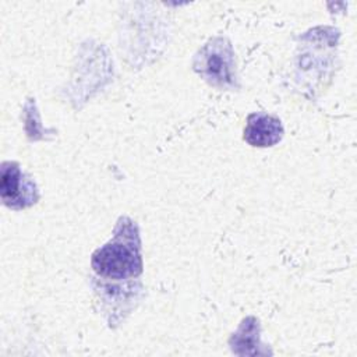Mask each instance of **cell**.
Wrapping results in <instances>:
<instances>
[{"instance_id":"6da1fadb","label":"cell","mask_w":357,"mask_h":357,"mask_svg":"<svg viewBox=\"0 0 357 357\" xmlns=\"http://www.w3.org/2000/svg\"><path fill=\"white\" fill-rule=\"evenodd\" d=\"M91 266L102 287L121 289L124 282L131 290H138L134 282L139 283L142 273L141 240L135 222L121 216L114 227V234L105 245L98 248L91 258Z\"/></svg>"},{"instance_id":"7a4b0ae2","label":"cell","mask_w":357,"mask_h":357,"mask_svg":"<svg viewBox=\"0 0 357 357\" xmlns=\"http://www.w3.org/2000/svg\"><path fill=\"white\" fill-rule=\"evenodd\" d=\"M192 67L209 85L219 89H237L236 59L231 43L226 38L209 39L195 54Z\"/></svg>"},{"instance_id":"3957f363","label":"cell","mask_w":357,"mask_h":357,"mask_svg":"<svg viewBox=\"0 0 357 357\" xmlns=\"http://www.w3.org/2000/svg\"><path fill=\"white\" fill-rule=\"evenodd\" d=\"M0 197L6 206L24 209L33 205L39 194L35 181L20 169L18 163L4 162L0 170Z\"/></svg>"},{"instance_id":"277c9868","label":"cell","mask_w":357,"mask_h":357,"mask_svg":"<svg viewBox=\"0 0 357 357\" xmlns=\"http://www.w3.org/2000/svg\"><path fill=\"white\" fill-rule=\"evenodd\" d=\"M283 137V126L280 120L264 112L251 113L247 117V124L244 128V139L259 148L273 146Z\"/></svg>"}]
</instances>
